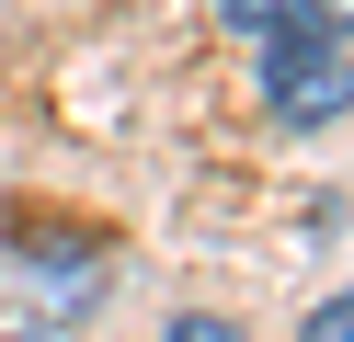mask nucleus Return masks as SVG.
I'll use <instances>...</instances> for the list:
<instances>
[{"label": "nucleus", "instance_id": "1", "mask_svg": "<svg viewBox=\"0 0 354 342\" xmlns=\"http://www.w3.org/2000/svg\"><path fill=\"white\" fill-rule=\"evenodd\" d=\"M263 114L297 126V137L343 126V114H354V57L331 35H274V46H263Z\"/></svg>", "mask_w": 354, "mask_h": 342}, {"label": "nucleus", "instance_id": "2", "mask_svg": "<svg viewBox=\"0 0 354 342\" xmlns=\"http://www.w3.org/2000/svg\"><path fill=\"white\" fill-rule=\"evenodd\" d=\"M12 251H35V274H46L57 308H80V296L103 285V251L92 240H57V228H12Z\"/></svg>", "mask_w": 354, "mask_h": 342}, {"label": "nucleus", "instance_id": "3", "mask_svg": "<svg viewBox=\"0 0 354 342\" xmlns=\"http://www.w3.org/2000/svg\"><path fill=\"white\" fill-rule=\"evenodd\" d=\"M160 342H252V331H240V319H217V308H183Z\"/></svg>", "mask_w": 354, "mask_h": 342}, {"label": "nucleus", "instance_id": "4", "mask_svg": "<svg viewBox=\"0 0 354 342\" xmlns=\"http://www.w3.org/2000/svg\"><path fill=\"white\" fill-rule=\"evenodd\" d=\"M297 342H354V285H343V296H320V308H308V331H297Z\"/></svg>", "mask_w": 354, "mask_h": 342}, {"label": "nucleus", "instance_id": "5", "mask_svg": "<svg viewBox=\"0 0 354 342\" xmlns=\"http://www.w3.org/2000/svg\"><path fill=\"white\" fill-rule=\"evenodd\" d=\"M297 35H331V46H343L354 35V0H297Z\"/></svg>", "mask_w": 354, "mask_h": 342}]
</instances>
